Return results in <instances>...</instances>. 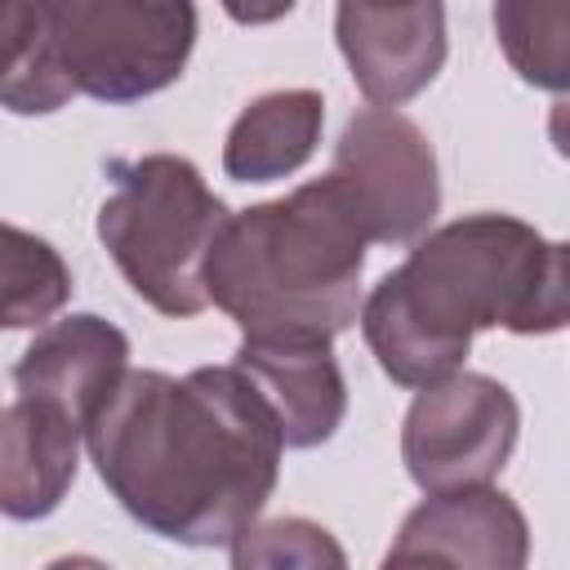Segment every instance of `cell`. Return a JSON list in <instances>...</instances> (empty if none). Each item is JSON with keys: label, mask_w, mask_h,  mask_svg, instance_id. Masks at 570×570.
<instances>
[{"label": "cell", "mask_w": 570, "mask_h": 570, "mask_svg": "<svg viewBox=\"0 0 570 570\" xmlns=\"http://www.w3.org/2000/svg\"><path fill=\"white\" fill-rule=\"evenodd\" d=\"M76 94L138 102L169 89L196 45L191 0H40Z\"/></svg>", "instance_id": "cell-5"}, {"label": "cell", "mask_w": 570, "mask_h": 570, "mask_svg": "<svg viewBox=\"0 0 570 570\" xmlns=\"http://www.w3.org/2000/svg\"><path fill=\"white\" fill-rule=\"evenodd\" d=\"M330 178L370 245H414L441 209L436 151L396 107H365L343 125Z\"/></svg>", "instance_id": "cell-6"}, {"label": "cell", "mask_w": 570, "mask_h": 570, "mask_svg": "<svg viewBox=\"0 0 570 570\" xmlns=\"http://www.w3.org/2000/svg\"><path fill=\"white\" fill-rule=\"evenodd\" d=\"M330 343L307 334H240L232 365L276 419L285 450L325 445L347 414V383Z\"/></svg>", "instance_id": "cell-10"}, {"label": "cell", "mask_w": 570, "mask_h": 570, "mask_svg": "<svg viewBox=\"0 0 570 570\" xmlns=\"http://www.w3.org/2000/svg\"><path fill=\"white\" fill-rule=\"evenodd\" d=\"M236 566H347L334 534L307 517H276L263 525H245L232 543Z\"/></svg>", "instance_id": "cell-17"}, {"label": "cell", "mask_w": 570, "mask_h": 570, "mask_svg": "<svg viewBox=\"0 0 570 570\" xmlns=\"http://www.w3.org/2000/svg\"><path fill=\"white\" fill-rule=\"evenodd\" d=\"M530 557V525L521 508L494 485H463L428 494L396 530L387 566H472L521 570Z\"/></svg>", "instance_id": "cell-9"}, {"label": "cell", "mask_w": 570, "mask_h": 570, "mask_svg": "<svg viewBox=\"0 0 570 570\" xmlns=\"http://www.w3.org/2000/svg\"><path fill=\"white\" fill-rule=\"evenodd\" d=\"M566 245L512 214H468L423 232L361 303L356 321L379 370L428 387L463 370L476 330L557 334L566 325Z\"/></svg>", "instance_id": "cell-2"}, {"label": "cell", "mask_w": 570, "mask_h": 570, "mask_svg": "<svg viewBox=\"0 0 570 570\" xmlns=\"http://www.w3.org/2000/svg\"><path fill=\"white\" fill-rule=\"evenodd\" d=\"M494 36L525 85H570V0H494Z\"/></svg>", "instance_id": "cell-16"}, {"label": "cell", "mask_w": 570, "mask_h": 570, "mask_svg": "<svg viewBox=\"0 0 570 570\" xmlns=\"http://www.w3.org/2000/svg\"><path fill=\"white\" fill-rule=\"evenodd\" d=\"M365 232L334 178L227 214L205 258V294L240 334L334 338L361 312Z\"/></svg>", "instance_id": "cell-3"}, {"label": "cell", "mask_w": 570, "mask_h": 570, "mask_svg": "<svg viewBox=\"0 0 570 570\" xmlns=\"http://www.w3.org/2000/svg\"><path fill=\"white\" fill-rule=\"evenodd\" d=\"M107 174L111 196L98 205V240L129 289L160 316L205 312V258L227 223V205L174 151L111 160Z\"/></svg>", "instance_id": "cell-4"}, {"label": "cell", "mask_w": 570, "mask_h": 570, "mask_svg": "<svg viewBox=\"0 0 570 570\" xmlns=\"http://www.w3.org/2000/svg\"><path fill=\"white\" fill-rule=\"evenodd\" d=\"M125 370H129L125 330H116L94 312H71L62 321L36 325V338L13 365V387L18 396L58 405L85 428Z\"/></svg>", "instance_id": "cell-11"}, {"label": "cell", "mask_w": 570, "mask_h": 570, "mask_svg": "<svg viewBox=\"0 0 570 570\" xmlns=\"http://www.w3.org/2000/svg\"><path fill=\"white\" fill-rule=\"evenodd\" d=\"M71 298V272L62 254L13 223H0V330H36Z\"/></svg>", "instance_id": "cell-15"}, {"label": "cell", "mask_w": 570, "mask_h": 570, "mask_svg": "<svg viewBox=\"0 0 570 570\" xmlns=\"http://www.w3.org/2000/svg\"><path fill=\"white\" fill-rule=\"evenodd\" d=\"M76 98L40 0H0V107L49 116Z\"/></svg>", "instance_id": "cell-14"}, {"label": "cell", "mask_w": 570, "mask_h": 570, "mask_svg": "<svg viewBox=\"0 0 570 570\" xmlns=\"http://www.w3.org/2000/svg\"><path fill=\"white\" fill-rule=\"evenodd\" d=\"M334 36L374 107H401L423 94L450 49L441 0H338Z\"/></svg>", "instance_id": "cell-8"}, {"label": "cell", "mask_w": 570, "mask_h": 570, "mask_svg": "<svg viewBox=\"0 0 570 570\" xmlns=\"http://www.w3.org/2000/svg\"><path fill=\"white\" fill-rule=\"evenodd\" d=\"M85 428L49 401L13 396L0 410V517L40 521L49 517L80 468Z\"/></svg>", "instance_id": "cell-12"}, {"label": "cell", "mask_w": 570, "mask_h": 570, "mask_svg": "<svg viewBox=\"0 0 570 570\" xmlns=\"http://www.w3.org/2000/svg\"><path fill=\"white\" fill-rule=\"evenodd\" d=\"M325 98L316 89H272L254 98L223 142V169L236 183H276L303 169L321 142Z\"/></svg>", "instance_id": "cell-13"}, {"label": "cell", "mask_w": 570, "mask_h": 570, "mask_svg": "<svg viewBox=\"0 0 570 570\" xmlns=\"http://www.w3.org/2000/svg\"><path fill=\"white\" fill-rule=\"evenodd\" d=\"M218 4L240 27H267V22H276V18H285L294 9V0H218Z\"/></svg>", "instance_id": "cell-18"}, {"label": "cell", "mask_w": 570, "mask_h": 570, "mask_svg": "<svg viewBox=\"0 0 570 570\" xmlns=\"http://www.w3.org/2000/svg\"><path fill=\"white\" fill-rule=\"evenodd\" d=\"M85 450L138 525L214 548L258 521L285 441L236 365H200L183 379L125 370L85 423Z\"/></svg>", "instance_id": "cell-1"}, {"label": "cell", "mask_w": 570, "mask_h": 570, "mask_svg": "<svg viewBox=\"0 0 570 570\" xmlns=\"http://www.w3.org/2000/svg\"><path fill=\"white\" fill-rule=\"evenodd\" d=\"M414 392L419 396L401 423V459L410 481L423 494L490 485L517 445V396L499 379L468 370Z\"/></svg>", "instance_id": "cell-7"}]
</instances>
